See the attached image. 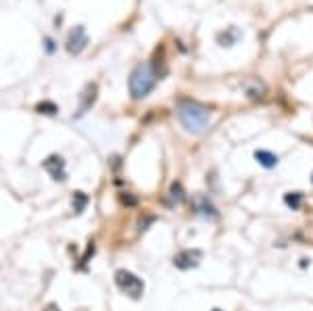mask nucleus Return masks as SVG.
Returning <instances> with one entry per match:
<instances>
[{
    "instance_id": "obj_6",
    "label": "nucleus",
    "mask_w": 313,
    "mask_h": 311,
    "mask_svg": "<svg viewBox=\"0 0 313 311\" xmlns=\"http://www.w3.org/2000/svg\"><path fill=\"white\" fill-rule=\"evenodd\" d=\"M63 167H65V161L61 157H48L46 161H44V169H46V172H50V176H53L55 180H65Z\"/></svg>"
},
{
    "instance_id": "obj_9",
    "label": "nucleus",
    "mask_w": 313,
    "mask_h": 311,
    "mask_svg": "<svg viewBox=\"0 0 313 311\" xmlns=\"http://www.w3.org/2000/svg\"><path fill=\"white\" fill-rule=\"evenodd\" d=\"M88 203V196L84 192H75L73 194V209H75V213H82V209L86 207Z\"/></svg>"
},
{
    "instance_id": "obj_13",
    "label": "nucleus",
    "mask_w": 313,
    "mask_h": 311,
    "mask_svg": "<svg viewBox=\"0 0 313 311\" xmlns=\"http://www.w3.org/2000/svg\"><path fill=\"white\" fill-rule=\"evenodd\" d=\"M200 209H203V213H205V215H213V217L217 215V213H215V209H213V205H209L205 198H200Z\"/></svg>"
},
{
    "instance_id": "obj_7",
    "label": "nucleus",
    "mask_w": 313,
    "mask_h": 311,
    "mask_svg": "<svg viewBox=\"0 0 313 311\" xmlns=\"http://www.w3.org/2000/svg\"><path fill=\"white\" fill-rule=\"evenodd\" d=\"M255 159H257V161H259L261 165H263V167H267V169L276 167L278 161H280V159H278L274 153H269V150H257V153H255Z\"/></svg>"
},
{
    "instance_id": "obj_10",
    "label": "nucleus",
    "mask_w": 313,
    "mask_h": 311,
    "mask_svg": "<svg viewBox=\"0 0 313 311\" xmlns=\"http://www.w3.org/2000/svg\"><path fill=\"white\" fill-rule=\"evenodd\" d=\"M94 98H96V86H88V90H86V100L82 103V113L94 103Z\"/></svg>"
},
{
    "instance_id": "obj_1",
    "label": "nucleus",
    "mask_w": 313,
    "mask_h": 311,
    "mask_svg": "<svg viewBox=\"0 0 313 311\" xmlns=\"http://www.w3.org/2000/svg\"><path fill=\"white\" fill-rule=\"evenodd\" d=\"M178 119L188 132L200 134L209 125V111L205 107L192 103V100H182L178 105Z\"/></svg>"
},
{
    "instance_id": "obj_17",
    "label": "nucleus",
    "mask_w": 313,
    "mask_h": 311,
    "mask_svg": "<svg viewBox=\"0 0 313 311\" xmlns=\"http://www.w3.org/2000/svg\"><path fill=\"white\" fill-rule=\"evenodd\" d=\"M213 311H221V309H213Z\"/></svg>"
},
{
    "instance_id": "obj_3",
    "label": "nucleus",
    "mask_w": 313,
    "mask_h": 311,
    "mask_svg": "<svg viewBox=\"0 0 313 311\" xmlns=\"http://www.w3.org/2000/svg\"><path fill=\"white\" fill-rule=\"evenodd\" d=\"M115 284L119 286V290H124V293L129 295L132 299H140L144 293V282L138 276H134L132 272H127V269H117Z\"/></svg>"
},
{
    "instance_id": "obj_11",
    "label": "nucleus",
    "mask_w": 313,
    "mask_h": 311,
    "mask_svg": "<svg viewBox=\"0 0 313 311\" xmlns=\"http://www.w3.org/2000/svg\"><path fill=\"white\" fill-rule=\"evenodd\" d=\"M169 194H171V198H174L176 203H180V200H184V190H182V184H180V182H174V184H171Z\"/></svg>"
},
{
    "instance_id": "obj_2",
    "label": "nucleus",
    "mask_w": 313,
    "mask_h": 311,
    "mask_svg": "<svg viewBox=\"0 0 313 311\" xmlns=\"http://www.w3.org/2000/svg\"><path fill=\"white\" fill-rule=\"evenodd\" d=\"M155 82H157V75L153 71V67L148 63L138 65L132 71V75H129V94L134 98H144L153 90Z\"/></svg>"
},
{
    "instance_id": "obj_15",
    "label": "nucleus",
    "mask_w": 313,
    "mask_h": 311,
    "mask_svg": "<svg viewBox=\"0 0 313 311\" xmlns=\"http://www.w3.org/2000/svg\"><path fill=\"white\" fill-rule=\"evenodd\" d=\"M44 311H59V307H57V305H48Z\"/></svg>"
},
{
    "instance_id": "obj_18",
    "label": "nucleus",
    "mask_w": 313,
    "mask_h": 311,
    "mask_svg": "<svg viewBox=\"0 0 313 311\" xmlns=\"http://www.w3.org/2000/svg\"><path fill=\"white\" fill-rule=\"evenodd\" d=\"M311 182H313V180H311Z\"/></svg>"
},
{
    "instance_id": "obj_5",
    "label": "nucleus",
    "mask_w": 313,
    "mask_h": 311,
    "mask_svg": "<svg viewBox=\"0 0 313 311\" xmlns=\"http://www.w3.org/2000/svg\"><path fill=\"white\" fill-rule=\"evenodd\" d=\"M86 44H88V36L84 32V27H75L67 40V50L71 55H77V53H82Z\"/></svg>"
},
{
    "instance_id": "obj_16",
    "label": "nucleus",
    "mask_w": 313,
    "mask_h": 311,
    "mask_svg": "<svg viewBox=\"0 0 313 311\" xmlns=\"http://www.w3.org/2000/svg\"><path fill=\"white\" fill-rule=\"evenodd\" d=\"M309 265V259H301V267H307Z\"/></svg>"
},
{
    "instance_id": "obj_12",
    "label": "nucleus",
    "mask_w": 313,
    "mask_h": 311,
    "mask_svg": "<svg viewBox=\"0 0 313 311\" xmlns=\"http://www.w3.org/2000/svg\"><path fill=\"white\" fill-rule=\"evenodd\" d=\"M38 111H40V113L53 115V113H57V107H55L53 103H40V105H38Z\"/></svg>"
},
{
    "instance_id": "obj_4",
    "label": "nucleus",
    "mask_w": 313,
    "mask_h": 311,
    "mask_svg": "<svg viewBox=\"0 0 313 311\" xmlns=\"http://www.w3.org/2000/svg\"><path fill=\"white\" fill-rule=\"evenodd\" d=\"M200 259H203V253L198 249H186L174 257V265L178 269H192L200 263Z\"/></svg>"
},
{
    "instance_id": "obj_8",
    "label": "nucleus",
    "mask_w": 313,
    "mask_h": 311,
    "mask_svg": "<svg viewBox=\"0 0 313 311\" xmlns=\"http://www.w3.org/2000/svg\"><path fill=\"white\" fill-rule=\"evenodd\" d=\"M284 203L290 207V209H301V203H303V194L301 192H288V194H284Z\"/></svg>"
},
{
    "instance_id": "obj_14",
    "label": "nucleus",
    "mask_w": 313,
    "mask_h": 311,
    "mask_svg": "<svg viewBox=\"0 0 313 311\" xmlns=\"http://www.w3.org/2000/svg\"><path fill=\"white\" fill-rule=\"evenodd\" d=\"M121 203L132 207V205H136V203H138V198H136V196H132V194H121Z\"/></svg>"
}]
</instances>
